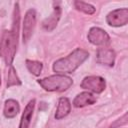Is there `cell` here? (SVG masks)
Listing matches in <instances>:
<instances>
[{
    "mask_svg": "<svg viewBox=\"0 0 128 128\" xmlns=\"http://www.w3.org/2000/svg\"><path fill=\"white\" fill-rule=\"evenodd\" d=\"M19 7L18 4L15 5L14 17H13V27L11 31H4L0 39V56L4 59L6 64L11 65L18 46V34H19Z\"/></svg>",
    "mask_w": 128,
    "mask_h": 128,
    "instance_id": "1",
    "label": "cell"
},
{
    "mask_svg": "<svg viewBox=\"0 0 128 128\" xmlns=\"http://www.w3.org/2000/svg\"><path fill=\"white\" fill-rule=\"evenodd\" d=\"M88 57H89V53L86 50L77 48L68 56L55 61L53 64V70L54 72L62 75H64L65 73H72Z\"/></svg>",
    "mask_w": 128,
    "mask_h": 128,
    "instance_id": "2",
    "label": "cell"
},
{
    "mask_svg": "<svg viewBox=\"0 0 128 128\" xmlns=\"http://www.w3.org/2000/svg\"><path fill=\"white\" fill-rule=\"evenodd\" d=\"M38 83L46 91L63 92V91H66L68 88H70V86L73 84V80L66 75L56 74V75H52V76L40 79L38 80Z\"/></svg>",
    "mask_w": 128,
    "mask_h": 128,
    "instance_id": "3",
    "label": "cell"
},
{
    "mask_svg": "<svg viewBox=\"0 0 128 128\" xmlns=\"http://www.w3.org/2000/svg\"><path fill=\"white\" fill-rule=\"evenodd\" d=\"M36 25V12L34 9H29L24 17L23 21V29H22V37L23 42L26 43L31 38L34 28Z\"/></svg>",
    "mask_w": 128,
    "mask_h": 128,
    "instance_id": "4",
    "label": "cell"
},
{
    "mask_svg": "<svg viewBox=\"0 0 128 128\" xmlns=\"http://www.w3.org/2000/svg\"><path fill=\"white\" fill-rule=\"evenodd\" d=\"M106 86L105 80L100 76H87L81 82V88L94 93H101Z\"/></svg>",
    "mask_w": 128,
    "mask_h": 128,
    "instance_id": "5",
    "label": "cell"
},
{
    "mask_svg": "<svg viewBox=\"0 0 128 128\" xmlns=\"http://www.w3.org/2000/svg\"><path fill=\"white\" fill-rule=\"evenodd\" d=\"M106 21L110 26L114 27L126 25L128 22V9L122 8L110 12L106 17Z\"/></svg>",
    "mask_w": 128,
    "mask_h": 128,
    "instance_id": "6",
    "label": "cell"
},
{
    "mask_svg": "<svg viewBox=\"0 0 128 128\" xmlns=\"http://www.w3.org/2000/svg\"><path fill=\"white\" fill-rule=\"evenodd\" d=\"M88 40L93 45L104 46L109 43L110 37L103 29L98 27H92L88 32Z\"/></svg>",
    "mask_w": 128,
    "mask_h": 128,
    "instance_id": "7",
    "label": "cell"
},
{
    "mask_svg": "<svg viewBox=\"0 0 128 128\" xmlns=\"http://www.w3.org/2000/svg\"><path fill=\"white\" fill-rule=\"evenodd\" d=\"M97 62L106 66H113L115 62V52L112 49L101 48L97 51Z\"/></svg>",
    "mask_w": 128,
    "mask_h": 128,
    "instance_id": "8",
    "label": "cell"
},
{
    "mask_svg": "<svg viewBox=\"0 0 128 128\" xmlns=\"http://www.w3.org/2000/svg\"><path fill=\"white\" fill-rule=\"evenodd\" d=\"M60 16H61V7L60 6H55L53 13L43 21V23H42L43 28L47 31L53 30L56 27V25H57V23L60 19Z\"/></svg>",
    "mask_w": 128,
    "mask_h": 128,
    "instance_id": "9",
    "label": "cell"
},
{
    "mask_svg": "<svg viewBox=\"0 0 128 128\" xmlns=\"http://www.w3.org/2000/svg\"><path fill=\"white\" fill-rule=\"evenodd\" d=\"M96 102V97L90 93V92H82L78 94L74 100H73V105L75 107H84L87 105H91Z\"/></svg>",
    "mask_w": 128,
    "mask_h": 128,
    "instance_id": "10",
    "label": "cell"
},
{
    "mask_svg": "<svg viewBox=\"0 0 128 128\" xmlns=\"http://www.w3.org/2000/svg\"><path fill=\"white\" fill-rule=\"evenodd\" d=\"M34 106H35V100L32 99L28 102V104L26 105V107L24 109V112H23L21 120H20L19 128H29L31 118L33 115V111H34Z\"/></svg>",
    "mask_w": 128,
    "mask_h": 128,
    "instance_id": "11",
    "label": "cell"
},
{
    "mask_svg": "<svg viewBox=\"0 0 128 128\" xmlns=\"http://www.w3.org/2000/svg\"><path fill=\"white\" fill-rule=\"evenodd\" d=\"M71 111V103L68 98L66 97H61L58 101V106L56 109L55 113V119L59 120L67 116Z\"/></svg>",
    "mask_w": 128,
    "mask_h": 128,
    "instance_id": "12",
    "label": "cell"
},
{
    "mask_svg": "<svg viewBox=\"0 0 128 128\" xmlns=\"http://www.w3.org/2000/svg\"><path fill=\"white\" fill-rule=\"evenodd\" d=\"M19 111H20V106L16 100L8 99L5 101L3 113L6 118H14L18 114Z\"/></svg>",
    "mask_w": 128,
    "mask_h": 128,
    "instance_id": "13",
    "label": "cell"
},
{
    "mask_svg": "<svg viewBox=\"0 0 128 128\" xmlns=\"http://www.w3.org/2000/svg\"><path fill=\"white\" fill-rule=\"evenodd\" d=\"M26 67L27 69L35 76L40 75L41 71H42V63L39 61H35V60H26Z\"/></svg>",
    "mask_w": 128,
    "mask_h": 128,
    "instance_id": "14",
    "label": "cell"
},
{
    "mask_svg": "<svg viewBox=\"0 0 128 128\" xmlns=\"http://www.w3.org/2000/svg\"><path fill=\"white\" fill-rule=\"evenodd\" d=\"M15 85H21V81L16 73V70L14 69L13 66L10 67L9 73H8V79H7V88Z\"/></svg>",
    "mask_w": 128,
    "mask_h": 128,
    "instance_id": "15",
    "label": "cell"
},
{
    "mask_svg": "<svg viewBox=\"0 0 128 128\" xmlns=\"http://www.w3.org/2000/svg\"><path fill=\"white\" fill-rule=\"evenodd\" d=\"M75 8L78 9L81 12H84L86 14H93L95 12V8L94 6H92L91 4H88L86 2H82V1H75L74 2Z\"/></svg>",
    "mask_w": 128,
    "mask_h": 128,
    "instance_id": "16",
    "label": "cell"
},
{
    "mask_svg": "<svg viewBox=\"0 0 128 128\" xmlns=\"http://www.w3.org/2000/svg\"><path fill=\"white\" fill-rule=\"evenodd\" d=\"M0 85H1V74H0Z\"/></svg>",
    "mask_w": 128,
    "mask_h": 128,
    "instance_id": "17",
    "label": "cell"
}]
</instances>
